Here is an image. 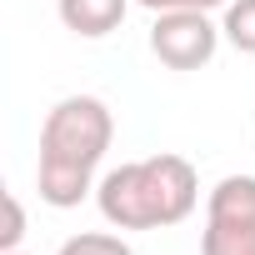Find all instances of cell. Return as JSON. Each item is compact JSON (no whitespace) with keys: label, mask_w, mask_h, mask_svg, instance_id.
Wrapping results in <instances>:
<instances>
[{"label":"cell","mask_w":255,"mask_h":255,"mask_svg":"<svg viewBox=\"0 0 255 255\" xmlns=\"http://www.w3.org/2000/svg\"><path fill=\"white\" fill-rule=\"evenodd\" d=\"M115 140V115L100 95H65L40 125L35 190L50 210H75L95 190V170Z\"/></svg>","instance_id":"cell-1"},{"label":"cell","mask_w":255,"mask_h":255,"mask_svg":"<svg viewBox=\"0 0 255 255\" xmlns=\"http://www.w3.org/2000/svg\"><path fill=\"white\" fill-rule=\"evenodd\" d=\"M95 205L115 230H165L190 220V210L200 205V175L185 155L160 150L100 175Z\"/></svg>","instance_id":"cell-2"},{"label":"cell","mask_w":255,"mask_h":255,"mask_svg":"<svg viewBox=\"0 0 255 255\" xmlns=\"http://www.w3.org/2000/svg\"><path fill=\"white\" fill-rule=\"evenodd\" d=\"M200 255H255V175H225L205 195Z\"/></svg>","instance_id":"cell-3"},{"label":"cell","mask_w":255,"mask_h":255,"mask_svg":"<svg viewBox=\"0 0 255 255\" xmlns=\"http://www.w3.org/2000/svg\"><path fill=\"white\" fill-rule=\"evenodd\" d=\"M220 50V25L210 10H160L150 25V55L170 70H200Z\"/></svg>","instance_id":"cell-4"},{"label":"cell","mask_w":255,"mask_h":255,"mask_svg":"<svg viewBox=\"0 0 255 255\" xmlns=\"http://www.w3.org/2000/svg\"><path fill=\"white\" fill-rule=\"evenodd\" d=\"M130 5L135 0H55L65 30H75L80 40H105L110 30H120Z\"/></svg>","instance_id":"cell-5"},{"label":"cell","mask_w":255,"mask_h":255,"mask_svg":"<svg viewBox=\"0 0 255 255\" xmlns=\"http://www.w3.org/2000/svg\"><path fill=\"white\" fill-rule=\"evenodd\" d=\"M220 35L240 55H255V0H230L225 15H220Z\"/></svg>","instance_id":"cell-6"},{"label":"cell","mask_w":255,"mask_h":255,"mask_svg":"<svg viewBox=\"0 0 255 255\" xmlns=\"http://www.w3.org/2000/svg\"><path fill=\"white\" fill-rule=\"evenodd\" d=\"M55 255H135V250L125 245L120 235H110V230H80V235H70Z\"/></svg>","instance_id":"cell-7"},{"label":"cell","mask_w":255,"mask_h":255,"mask_svg":"<svg viewBox=\"0 0 255 255\" xmlns=\"http://www.w3.org/2000/svg\"><path fill=\"white\" fill-rule=\"evenodd\" d=\"M20 240H25V210H20V200L5 190V230H0V255H5V250H20Z\"/></svg>","instance_id":"cell-8"},{"label":"cell","mask_w":255,"mask_h":255,"mask_svg":"<svg viewBox=\"0 0 255 255\" xmlns=\"http://www.w3.org/2000/svg\"><path fill=\"white\" fill-rule=\"evenodd\" d=\"M135 5H145V10H225L230 0H135Z\"/></svg>","instance_id":"cell-9"},{"label":"cell","mask_w":255,"mask_h":255,"mask_svg":"<svg viewBox=\"0 0 255 255\" xmlns=\"http://www.w3.org/2000/svg\"><path fill=\"white\" fill-rule=\"evenodd\" d=\"M5 255H25V250H5Z\"/></svg>","instance_id":"cell-10"}]
</instances>
